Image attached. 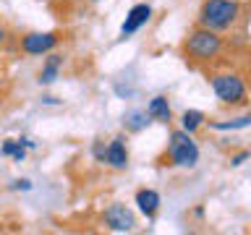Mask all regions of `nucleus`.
<instances>
[{"mask_svg":"<svg viewBox=\"0 0 251 235\" xmlns=\"http://www.w3.org/2000/svg\"><path fill=\"white\" fill-rule=\"evenodd\" d=\"M238 16V3L235 0H207L199 11V24L204 29L220 31L227 29Z\"/></svg>","mask_w":251,"mask_h":235,"instance_id":"1","label":"nucleus"},{"mask_svg":"<svg viewBox=\"0 0 251 235\" xmlns=\"http://www.w3.org/2000/svg\"><path fill=\"white\" fill-rule=\"evenodd\" d=\"M183 50L191 60H212L220 55V50H223V39L217 37V31L201 26V29H196L188 34Z\"/></svg>","mask_w":251,"mask_h":235,"instance_id":"2","label":"nucleus"},{"mask_svg":"<svg viewBox=\"0 0 251 235\" xmlns=\"http://www.w3.org/2000/svg\"><path fill=\"white\" fill-rule=\"evenodd\" d=\"M170 160L178 167H194L199 162V146L191 141V133L188 131H176L170 136Z\"/></svg>","mask_w":251,"mask_h":235,"instance_id":"3","label":"nucleus"},{"mask_svg":"<svg viewBox=\"0 0 251 235\" xmlns=\"http://www.w3.org/2000/svg\"><path fill=\"white\" fill-rule=\"evenodd\" d=\"M212 92L220 102L225 105H238V102L246 99V84H243L241 76L235 73H220L212 78Z\"/></svg>","mask_w":251,"mask_h":235,"instance_id":"4","label":"nucleus"},{"mask_svg":"<svg viewBox=\"0 0 251 235\" xmlns=\"http://www.w3.org/2000/svg\"><path fill=\"white\" fill-rule=\"evenodd\" d=\"M58 42H60L58 31H34V34H26L21 39V50L26 55H45L55 50Z\"/></svg>","mask_w":251,"mask_h":235,"instance_id":"5","label":"nucleus"},{"mask_svg":"<svg viewBox=\"0 0 251 235\" xmlns=\"http://www.w3.org/2000/svg\"><path fill=\"white\" fill-rule=\"evenodd\" d=\"M105 225L115 233H131L133 225H136V219H133L128 207H123V204H110L105 209Z\"/></svg>","mask_w":251,"mask_h":235,"instance_id":"6","label":"nucleus"},{"mask_svg":"<svg viewBox=\"0 0 251 235\" xmlns=\"http://www.w3.org/2000/svg\"><path fill=\"white\" fill-rule=\"evenodd\" d=\"M152 19V8H149L147 3H139V5H133L128 16H126V21L121 24V37H131V34H136V31L144 26V24Z\"/></svg>","mask_w":251,"mask_h":235,"instance_id":"7","label":"nucleus"},{"mask_svg":"<svg viewBox=\"0 0 251 235\" xmlns=\"http://www.w3.org/2000/svg\"><path fill=\"white\" fill-rule=\"evenodd\" d=\"M102 162H107L110 167H115V170H126V164H128V149H126V141H123L121 136L113 139V141L105 146Z\"/></svg>","mask_w":251,"mask_h":235,"instance_id":"8","label":"nucleus"},{"mask_svg":"<svg viewBox=\"0 0 251 235\" xmlns=\"http://www.w3.org/2000/svg\"><path fill=\"white\" fill-rule=\"evenodd\" d=\"M136 204L141 214L152 219L157 214V209H160V193L152 191V188H141V191H136Z\"/></svg>","mask_w":251,"mask_h":235,"instance_id":"9","label":"nucleus"},{"mask_svg":"<svg viewBox=\"0 0 251 235\" xmlns=\"http://www.w3.org/2000/svg\"><path fill=\"white\" fill-rule=\"evenodd\" d=\"M147 113L152 120H160V123H170V105L165 97H154L152 102L147 105Z\"/></svg>","mask_w":251,"mask_h":235,"instance_id":"10","label":"nucleus"},{"mask_svg":"<svg viewBox=\"0 0 251 235\" xmlns=\"http://www.w3.org/2000/svg\"><path fill=\"white\" fill-rule=\"evenodd\" d=\"M60 66H63V58H60V55H50V58H47V63L42 66V70H39V84H52L55 78H58Z\"/></svg>","mask_w":251,"mask_h":235,"instance_id":"11","label":"nucleus"},{"mask_svg":"<svg viewBox=\"0 0 251 235\" xmlns=\"http://www.w3.org/2000/svg\"><path fill=\"white\" fill-rule=\"evenodd\" d=\"M149 120H152V118H149L147 110H133V113L126 115L123 123H126V128H128V131H141Z\"/></svg>","mask_w":251,"mask_h":235,"instance_id":"12","label":"nucleus"},{"mask_svg":"<svg viewBox=\"0 0 251 235\" xmlns=\"http://www.w3.org/2000/svg\"><path fill=\"white\" fill-rule=\"evenodd\" d=\"M0 152H3L5 157H13V160H19V162H21L24 157H26V146H24L19 139H8L5 144L0 146Z\"/></svg>","mask_w":251,"mask_h":235,"instance_id":"13","label":"nucleus"},{"mask_svg":"<svg viewBox=\"0 0 251 235\" xmlns=\"http://www.w3.org/2000/svg\"><path fill=\"white\" fill-rule=\"evenodd\" d=\"M201 123H204V115L199 110H186L183 118H180V125H183V131H188V133H194Z\"/></svg>","mask_w":251,"mask_h":235,"instance_id":"14","label":"nucleus"},{"mask_svg":"<svg viewBox=\"0 0 251 235\" xmlns=\"http://www.w3.org/2000/svg\"><path fill=\"white\" fill-rule=\"evenodd\" d=\"M249 125H251V115H243V118H235V120L212 123V128H217V131H235V128H249Z\"/></svg>","mask_w":251,"mask_h":235,"instance_id":"15","label":"nucleus"},{"mask_svg":"<svg viewBox=\"0 0 251 235\" xmlns=\"http://www.w3.org/2000/svg\"><path fill=\"white\" fill-rule=\"evenodd\" d=\"M13 188H21V191H29V188H31V183H29V180H16V183H13Z\"/></svg>","mask_w":251,"mask_h":235,"instance_id":"16","label":"nucleus"},{"mask_svg":"<svg viewBox=\"0 0 251 235\" xmlns=\"http://www.w3.org/2000/svg\"><path fill=\"white\" fill-rule=\"evenodd\" d=\"M246 157H249L246 152H243V154H235V157H233V160H230V164H241L243 160H246Z\"/></svg>","mask_w":251,"mask_h":235,"instance_id":"17","label":"nucleus"},{"mask_svg":"<svg viewBox=\"0 0 251 235\" xmlns=\"http://www.w3.org/2000/svg\"><path fill=\"white\" fill-rule=\"evenodd\" d=\"M3 39H5V29H3V24H0V45H3Z\"/></svg>","mask_w":251,"mask_h":235,"instance_id":"18","label":"nucleus"}]
</instances>
